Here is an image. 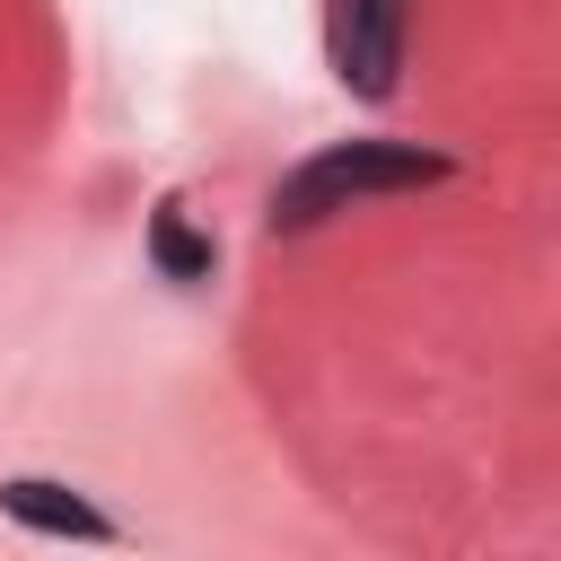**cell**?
<instances>
[{
  "label": "cell",
  "instance_id": "1",
  "mask_svg": "<svg viewBox=\"0 0 561 561\" xmlns=\"http://www.w3.org/2000/svg\"><path fill=\"white\" fill-rule=\"evenodd\" d=\"M456 158L447 149H421V140H342L324 158H307L298 175H280L272 193V228H316L351 202H377V193H421V184H447Z\"/></svg>",
  "mask_w": 561,
  "mask_h": 561
},
{
  "label": "cell",
  "instance_id": "2",
  "mask_svg": "<svg viewBox=\"0 0 561 561\" xmlns=\"http://www.w3.org/2000/svg\"><path fill=\"white\" fill-rule=\"evenodd\" d=\"M403 18L412 0H324V61L359 105H386L403 79Z\"/></svg>",
  "mask_w": 561,
  "mask_h": 561
},
{
  "label": "cell",
  "instance_id": "3",
  "mask_svg": "<svg viewBox=\"0 0 561 561\" xmlns=\"http://www.w3.org/2000/svg\"><path fill=\"white\" fill-rule=\"evenodd\" d=\"M0 517H18L26 535H53V543H123V526L79 500L70 482H44V473H9L0 482Z\"/></svg>",
  "mask_w": 561,
  "mask_h": 561
},
{
  "label": "cell",
  "instance_id": "4",
  "mask_svg": "<svg viewBox=\"0 0 561 561\" xmlns=\"http://www.w3.org/2000/svg\"><path fill=\"white\" fill-rule=\"evenodd\" d=\"M149 263L167 280H210V237L184 219V202H158L149 210Z\"/></svg>",
  "mask_w": 561,
  "mask_h": 561
}]
</instances>
